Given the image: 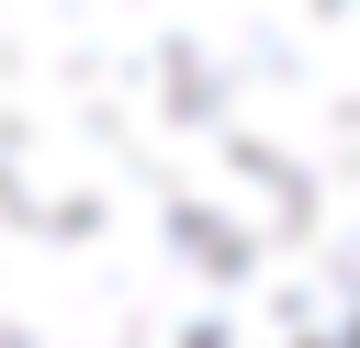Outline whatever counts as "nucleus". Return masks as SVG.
I'll return each instance as SVG.
<instances>
[{
    "label": "nucleus",
    "mask_w": 360,
    "mask_h": 348,
    "mask_svg": "<svg viewBox=\"0 0 360 348\" xmlns=\"http://www.w3.org/2000/svg\"><path fill=\"white\" fill-rule=\"evenodd\" d=\"M0 348H360V0H0Z\"/></svg>",
    "instance_id": "f257e3e1"
}]
</instances>
